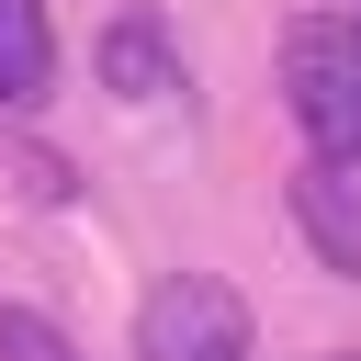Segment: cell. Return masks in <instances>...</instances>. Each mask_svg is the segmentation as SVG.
Returning <instances> with one entry per match:
<instances>
[{
    "mask_svg": "<svg viewBox=\"0 0 361 361\" xmlns=\"http://www.w3.org/2000/svg\"><path fill=\"white\" fill-rule=\"evenodd\" d=\"M338 361H361V350H338Z\"/></svg>",
    "mask_w": 361,
    "mask_h": 361,
    "instance_id": "52a82bcc",
    "label": "cell"
},
{
    "mask_svg": "<svg viewBox=\"0 0 361 361\" xmlns=\"http://www.w3.org/2000/svg\"><path fill=\"white\" fill-rule=\"evenodd\" d=\"M293 226H305V248H316L338 282H361V180H350V158H316V147H305V169H293Z\"/></svg>",
    "mask_w": 361,
    "mask_h": 361,
    "instance_id": "3957f363",
    "label": "cell"
},
{
    "mask_svg": "<svg viewBox=\"0 0 361 361\" xmlns=\"http://www.w3.org/2000/svg\"><path fill=\"white\" fill-rule=\"evenodd\" d=\"M45 90H56V23H45V0H0V102L34 113Z\"/></svg>",
    "mask_w": 361,
    "mask_h": 361,
    "instance_id": "5b68a950",
    "label": "cell"
},
{
    "mask_svg": "<svg viewBox=\"0 0 361 361\" xmlns=\"http://www.w3.org/2000/svg\"><path fill=\"white\" fill-rule=\"evenodd\" d=\"M135 361H248V293L214 271H169L135 305Z\"/></svg>",
    "mask_w": 361,
    "mask_h": 361,
    "instance_id": "7a4b0ae2",
    "label": "cell"
},
{
    "mask_svg": "<svg viewBox=\"0 0 361 361\" xmlns=\"http://www.w3.org/2000/svg\"><path fill=\"white\" fill-rule=\"evenodd\" d=\"M282 102L316 158H361V23H338V11L282 23Z\"/></svg>",
    "mask_w": 361,
    "mask_h": 361,
    "instance_id": "6da1fadb",
    "label": "cell"
},
{
    "mask_svg": "<svg viewBox=\"0 0 361 361\" xmlns=\"http://www.w3.org/2000/svg\"><path fill=\"white\" fill-rule=\"evenodd\" d=\"M102 90H124V102H180V45H169L147 11H113V23H102Z\"/></svg>",
    "mask_w": 361,
    "mask_h": 361,
    "instance_id": "277c9868",
    "label": "cell"
},
{
    "mask_svg": "<svg viewBox=\"0 0 361 361\" xmlns=\"http://www.w3.org/2000/svg\"><path fill=\"white\" fill-rule=\"evenodd\" d=\"M0 361H79V350H68V327H56V316L0 305Z\"/></svg>",
    "mask_w": 361,
    "mask_h": 361,
    "instance_id": "8992f818",
    "label": "cell"
}]
</instances>
